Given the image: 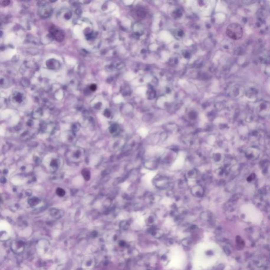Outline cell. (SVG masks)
Instances as JSON below:
<instances>
[{
    "label": "cell",
    "mask_w": 270,
    "mask_h": 270,
    "mask_svg": "<svg viewBox=\"0 0 270 270\" xmlns=\"http://www.w3.org/2000/svg\"><path fill=\"white\" fill-rule=\"evenodd\" d=\"M65 156L70 163H80L85 156V150L78 147H71L67 150Z\"/></svg>",
    "instance_id": "cell-1"
},
{
    "label": "cell",
    "mask_w": 270,
    "mask_h": 270,
    "mask_svg": "<svg viewBox=\"0 0 270 270\" xmlns=\"http://www.w3.org/2000/svg\"><path fill=\"white\" fill-rule=\"evenodd\" d=\"M226 33L231 39L238 40L243 37V29L240 24L236 23H233L228 25Z\"/></svg>",
    "instance_id": "cell-2"
},
{
    "label": "cell",
    "mask_w": 270,
    "mask_h": 270,
    "mask_svg": "<svg viewBox=\"0 0 270 270\" xmlns=\"http://www.w3.org/2000/svg\"><path fill=\"white\" fill-rule=\"evenodd\" d=\"M153 183L156 187L160 190H165L168 187L169 185V180L165 175H156L153 180Z\"/></svg>",
    "instance_id": "cell-3"
},
{
    "label": "cell",
    "mask_w": 270,
    "mask_h": 270,
    "mask_svg": "<svg viewBox=\"0 0 270 270\" xmlns=\"http://www.w3.org/2000/svg\"><path fill=\"white\" fill-rule=\"evenodd\" d=\"M52 13V7L47 3L41 4L38 9V14L41 18H48Z\"/></svg>",
    "instance_id": "cell-4"
},
{
    "label": "cell",
    "mask_w": 270,
    "mask_h": 270,
    "mask_svg": "<svg viewBox=\"0 0 270 270\" xmlns=\"http://www.w3.org/2000/svg\"><path fill=\"white\" fill-rule=\"evenodd\" d=\"M50 33L52 38L57 41L61 42L65 38V34L62 30L59 29L55 25H52L49 29Z\"/></svg>",
    "instance_id": "cell-5"
},
{
    "label": "cell",
    "mask_w": 270,
    "mask_h": 270,
    "mask_svg": "<svg viewBox=\"0 0 270 270\" xmlns=\"http://www.w3.org/2000/svg\"><path fill=\"white\" fill-rule=\"evenodd\" d=\"M11 248L15 254H20L23 252L25 248V243L20 240H14L11 244Z\"/></svg>",
    "instance_id": "cell-6"
},
{
    "label": "cell",
    "mask_w": 270,
    "mask_h": 270,
    "mask_svg": "<svg viewBox=\"0 0 270 270\" xmlns=\"http://www.w3.org/2000/svg\"><path fill=\"white\" fill-rule=\"evenodd\" d=\"M190 193L195 197L201 198L204 195V189L202 186L196 185L194 186L190 190Z\"/></svg>",
    "instance_id": "cell-7"
},
{
    "label": "cell",
    "mask_w": 270,
    "mask_h": 270,
    "mask_svg": "<svg viewBox=\"0 0 270 270\" xmlns=\"http://www.w3.org/2000/svg\"><path fill=\"white\" fill-rule=\"evenodd\" d=\"M61 165V161L60 158L58 157L52 158L50 160L49 164V168L50 171L55 172L59 169Z\"/></svg>",
    "instance_id": "cell-8"
},
{
    "label": "cell",
    "mask_w": 270,
    "mask_h": 270,
    "mask_svg": "<svg viewBox=\"0 0 270 270\" xmlns=\"http://www.w3.org/2000/svg\"><path fill=\"white\" fill-rule=\"evenodd\" d=\"M71 16L72 13L70 11V10L67 9L61 10L58 14V18L62 20H69Z\"/></svg>",
    "instance_id": "cell-9"
},
{
    "label": "cell",
    "mask_w": 270,
    "mask_h": 270,
    "mask_svg": "<svg viewBox=\"0 0 270 270\" xmlns=\"http://www.w3.org/2000/svg\"><path fill=\"white\" fill-rule=\"evenodd\" d=\"M50 215L54 219L57 220L62 218L64 214V212L61 210L57 208H52L49 211Z\"/></svg>",
    "instance_id": "cell-10"
},
{
    "label": "cell",
    "mask_w": 270,
    "mask_h": 270,
    "mask_svg": "<svg viewBox=\"0 0 270 270\" xmlns=\"http://www.w3.org/2000/svg\"><path fill=\"white\" fill-rule=\"evenodd\" d=\"M55 128V125L52 123H45L41 127V129L46 133H52Z\"/></svg>",
    "instance_id": "cell-11"
},
{
    "label": "cell",
    "mask_w": 270,
    "mask_h": 270,
    "mask_svg": "<svg viewBox=\"0 0 270 270\" xmlns=\"http://www.w3.org/2000/svg\"><path fill=\"white\" fill-rule=\"evenodd\" d=\"M46 65L50 69H58L60 67L59 62L55 59H50L46 62Z\"/></svg>",
    "instance_id": "cell-12"
},
{
    "label": "cell",
    "mask_w": 270,
    "mask_h": 270,
    "mask_svg": "<svg viewBox=\"0 0 270 270\" xmlns=\"http://www.w3.org/2000/svg\"><path fill=\"white\" fill-rule=\"evenodd\" d=\"M12 100L14 103L20 104L24 100V96L21 93H15L12 95Z\"/></svg>",
    "instance_id": "cell-13"
},
{
    "label": "cell",
    "mask_w": 270,
    "mask_h": 270,
    "mask_svg": "<svg viewBox=\"0 0 270 270\" xmlns=\"http://www.w3.org/2000/svg\"><path fill=\"white\" fill-rule=\"evenodd\" d=\"M144 166L148 169L154 170L157 167V163L155 161H147L145 162Z\"/></svg>",
    "instance_id": "cell-14"
},
{
    "label": "cell",
    "mask_w": 270,
    "mask_h": 270,
    "mask_svg": "<svg viewBox=\"0 0 270 270\" xmlns=\"http://www.w3.org/2000/svg\"><path fill=\"white\" fill-rule=\"evenodd\" d=\"M40 202V200L39 198L37 197H33L30 198V199L28 200V204L30 205V206L34 207L37 205H38Z\"/></svg>",
    "instance_id": "cell-15"
},
{
    "label": "cell",
    "mask_w": 270,
    "mask_h": 270,
    "mask_svg": "<svg viewBox=\"0 0 270 270\" xmlns=\"http://www.w3.org/2000/svg\"><path fill=\"white\" fill-rule=\"evenodd\" d=\"M42 110L40 108H37L33 111L32 117L35 119L40 118L42 116Z\"/></svg>",
    "instance_id": "cell-16"
},
{
    "label": "cell",
    "mask_w": 270,
    "mask_h": 270,
    "mask_svg": "<svg viewBox=\"0 0 270 270\" xmlns=\"http://www.w3.org/2000/svg\"><path fill=\"white\" fill-rule=\"evenodd\" d=\"M93 262H94V261H93V257H86L85 258L84 261H83V263H84L83 266H85V268H88V263H89L90 267H92V265Z\"/></svg>",
    "instance_id": "cell-17"
},
{
    "label": "cell",
    "mask_w": 270,
    "mask_h": 270,
    "mask_svg": "<svg viewBox=\"0 0 270 270\" xmlns=\"http://www.w3.org/2000/svg\"><path fill=\"white\" fill-rule=\"evenodd\" d=\"M82 175H83L84 179L86 181H88V180H90L91 174H90V170H89L88 169L85 168V169H83V171H82Z\"/></svg>",
    "instance_id": "cell-18"
},
{
    "label": "cell",
    "mask_w": 270,
    "mask_h": 270,
    "mask_svg": "<svg viewBox=\"0 0 270 270\" xmlns=\"http://www.w3.org/2000/svg\"><path fill=\"white\" fill-rule=\"evenodd\" d=\"M197 175V171L194 169L190 170L187 172V177L190 179H194L196 178Z\"/></svg>",
    "instance_id": "cell-19"
},
{
    "label": "cell",
    "mask_w": 270,
    "mask_h": 270,
    "mask_svg": "<svg viewBox=\"0 0 270 270\" xmlns=\"http://www.w3.org/2000/svg\"><path fill=\"white\" fill-rule=\"evenodd\" d=\"M118 130V126L116 124H113V125L111 126L109 129V133L111 134H115L117 132Z\"/></svg>",
    "instance_id": "cell-20"
},
{
    "label": "cell",
    "mask_w": 270,
    "mask_h": 270,
    "mask_svg": "<svg viewBox=\"0 0 270 270\" xmlns=\"http://www.w3.org/2000/svg\"><path fill=\"white\" fill-rule=\"evenodd\" d=\"M56 194L59 197H63L65 194V191L62 188L58 187L56 190Z\"/></svg>",
    "instance_id": "cell-21"
},
{
    "label": "cell",
    "mask_w": 270,
    "mask_h": 270,
    "mask_svg": "<svg viewBox=\"0 0 270 270\" xmlns=\"http://www.w3.org/2000/svg\"><path fill=\"white\" fill-rule=\"evenodd\" d=\"M134 12L136 13L135 15H136L138 18H143L145 15V12H144L143 10H135Z\"/></svg>",
    "instance_id": "cell-22"
},
{
    "label": "cell",
    "mask_w": 270,
    "mask_h": 270,
    "mask_svg": "<svg viewBox=\"0 0 270 270\" xmlns=\"http://www.w3.org/2000/svg\"><path fill=\"white\" fill-rule=\"evenodd\" d=\"M79 128H80V125L78 124H73V126H72V130H73V132H77V131L79 130Z\"/></svg>",
    "instance_id": "cell-23"
},
{
    "label": "cell",
    "mask_w": 270,
    "mask_h": 270,
    "mask_svg": "<svg viewBox=\"0 0 270 270\" xmlns=\"http://www.w3.org/2000/svg\"><path fill=\"white\" fill-rule=\"evenodd\" d=\"M159 137H160V140H162V141H165L166 139V138H167V134L166 132H163L160 134Z\"/></svg>",
    "instance_id": "cell-24"
},
{
    "label": "cell",
    "mask_w": 270,
    "mask_h": 270,
    "mask_svg": "<svg viewBox=\"0 0 270 270\" xmlns=\"http://www.w3.org/2000/svg\"><path fill=\"white\" fill-rule=\"evenodd\" d=\"M120 227L123 229H126L128 228V223L126 221H123L120 223Z\"/></svg>",
    "instance_id": "cell-25"
},
{
    "label": "cell",
    "mask_w": 270,
    "mask_h": 270,
    "mask_svg": "<svg viewBox=\"0 0 270 270\" xmlns=\"http://www.w3.org/2000/svg\"><path fill=\"white\" fill-rule=\"evenodd\" d=\"M10 2V1H2V2H1V3H2V5L3 6H7V5H9Z\"/></svg>",
    "instance_id": "cell-26"
},
{
    "label": "cell",
    "mask_w": 270,
    "mask_h": 270,
    "mask_svg": "<svg viewBox=\"0 0 270 270\" xmlns=\"http://www.w3.org/2000/svg\"><path fill=\"white\" fill-rule=\"evenodd\" d=\"M96 89H97V86L96 85H90V89L91 91H95L96 90Z\"/></svg>",
    "instance_id": "cell-27"
},
{
    "label": "cell",
    "mask_w": 270,
    "mask_h": 270,
    "mask_svg": "<svg viewBox=\"0 0 270 270\" xmlns=\"http://www.w3.org/2000/svg\"><path fill=\"white\" fill-rule=\"evenodd\" d=\"M191 113H192V115L190 113V117L191 119H195V118H196V117H197L196 114V113H194V112Z\"/></svg>",
    "instance_id": "cell-28"
},
{
    "label": "cell",
    "mask_w": 270,
    "mask_h": 270,
    "mask_svg": "<svg viewBox=\"0 0 270 270\" xmlns=\"http://www.w3.org/2000/svg\"><path fill=\"white\" fill-rule=\"evenodd\" d=\"M105 115L107 117H110V116H111L110 111H108V110H106L105 111Z\"/></svg>",
    "instance_id": "cell-29"
},
{
    "label": "cell",
    "mask_w": 270,
    "mask_h": 270,
    "mask_svg": "<svg viewBox=\"0 0 270 270\" xmlns=\"http://www.w3.org/2000/svg\"><path fill=\"white\" fill-rule=\"evenodd\" d=\"M6 180L5 177H2L1 178V182L3 183V184H4V183H6Z\"/></svg>",
    "instance_id": "cell-30"
},
{
    "label": "cell",
    "mask_w": 270,
    "mask_h": 270,
    "mask_svg": "<svg viewBox=\"0 0 270 270\" xmlns=\"http://www.w3.org/2000/svg\"></svg>",
    "instance_id": "cell-31"
}]
</instances>
